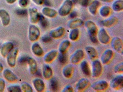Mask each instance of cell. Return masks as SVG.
<instances>
[{"mask_svg": "<svg viewBox=\"0 0 123 92\" xmlns=\"http://www.w3.org/2000/svg\"><path fill=\"white\" fill-rule=\"evenodd\" d=\"M41 35V31L38 27L34 24L29 26L28 29V38L29 41L34 42L39 39Z\"/></svg>", "mask_w": 123, "mask_h": 92, "instance_id": "3957f363", "label": "cell"}, {"mask_svg": "<svg viewBox=\"0 0 123 92\" xmlns=\"http://www.w3.org/2000/svg\"><path fill=\"white\" fill-rule=\"evenodd\" d=\"M57 55V50H51L44 55V60L46 63L49 64L54 60Z\"/></svg>", "mask_w": 123, "mask_h": 92, "instance_id": "7402d4cb", "label": "cell"}, {"mask_svg": "<svg viewBox=\"0 0 123 92\" xmlns=\"http://www.w3.org/2000/svg\"><path fill=\"white\" fill-rule=\"evenodd\" d=\"M103 71V67L101 63L97 60H93L92 64V75L94 78L100 76Z\"/></svg>", "mask_w": 123, "mask_h": 92, "instance_id": "5b68a950", "label": "cell"}, {"mask_svg": "<svg viewBox=\"0 0 123 92\" xmlns=\"http://www.w3.org/2000/svg\"><path fill=\"white\" fill-rule=\"evenodd\" d=\"M29 14L30 22L33 24L37 23L38 22L40 16L37 8L35 7L30 8L29 10Z\"/></svg>", "mask_w": 123, "mask_h": 92, "instance_id": "4fadbf2b", "label": "cell"}, {"mask_svg": "<svg viewBox=\"0 0 123 92\" xmlns=\"http://www.w3.org/2000/svg\"><path fill=\"white\" fill-rule=\"evenodd\" d=\"M73 88L70 85L67 86L62 90L64 92H73Z\"/></svg>", "mask_w": 123, "mask_h": 92, "instance_id": "f6af8a7d", "label": "cell"}, {"mask_svg": "<svg viewBox=\"0 0 123 92\" xmlns=\"http://www.w3.org/2000/svg\"><path fill=\"white\" fill-rule=\"evenodd\" d=\"M100 6V3L98 0H93L89 6L88 10L91 14L93 15L96 14L98 9Z\"/></svg>", "mask_w": 123, "mask_h": 92, "instance_id": "4316f807", "label": "cell"}, {"mask_svg": "<svg viewBox=\"0 0 123 92\" xmlns=\"http://www.w3.org/2000/svg\"><path fill=\"white\" fill-rule=\"evenodd\" d=\"M111 44L112 48L116 52L122 54L123 53V42L119 37H113L111 40Z\"/></svg>", "mask_w": 123, "mask_h": 92, "instance_id": "52a82bcc", "label": "cell"}, {"mask_svg": "<svg viewBox=\"0 0 123 92\" xmlns=\"http://www.w3.org/2000/svg\"><path fill=\"white\" fill-rule=\"evenodd\" d=\"M17 0H6V1L7 3L10 4L14 3Z\"/></svg>", "mask_w": 123, "mask_h": 92, "instance_id": "681fc988", "label": "cell"}, {"mask_svg": "<svg viewBox=\"0 0 123 92\" xmlns=\"http://www.w3.org/2000/svg\"><path fill=\"white\" fill-rule=\"evenodd\" d=\"M59 62L62 64H64L67 61V56L66 53H60L59 56Z\"/></svg>", "mask_w": 123, "mask_h": 92, "instance_id": "f35d334b", "label": "cell"}, {"mask_svg": "<svg viewBox=\"0 0 123 92\" xmlns=\"http://www.w3.org/2000/svg\"><path fill=\"white\" fill-rule=\"evenodd\" d=\"M6 86L5 81L2 78H0V92L5 91Z\"/></svg>", "mask_w": 123, "mask_h": 92, "instance_id": "7bdbcfd3", "label": "cell"}, {"mask_svg": "<svg viewBox=\"0 0 123 92\" xmlns=\"http://www.w3.org/2000/svg\"><path fill=\"white\" fill-rule=\"evenodd\" d=\"M98 0L102 2H105V3H110L113 0Z\"/></svg>", "mask_w": 123, "mask_h": 92, "instance_id": "816d5d0a", "label": "cell"}, {"mask_svg": "<svg viewBox=\"0 0 123 92\" xmlns=\"http://www.w3.org/2000/svg\"><path fill=\"white\" fill-rule=\"evenodd\" d=\"M39 22L41 26L43 29H46L49 26V22L47 19H46L44 16L42 14H40L38 22Z\"/></svg>", "mask_w": 123, "mask_h": 92, "instance_id": "d590c367", "label": "cell"}, {"mask_svg": "<svg viewBox=\"0 0 123 92\" xmlns=\"http://www.w3.org/2000/svg\"><path fill=\"white\" fill-rule=\"evenodd\" d=\"M19 53V50L18 48L14 49L9 53L6 57L7 64L11 68L15 67L16 64L17 58Z\"/></svg>", "mask_w": 123, "mask_h": 92, "instance_id": "277c9868", "label": "cell"}, {"mask_svg": "<svg viewBox=\"0 0 123 92\" xmlns=\"http://www.w3.org/2000/svg\"><path fill=\"white\" fill-rule=\"evenodd\" d=\"M53 70L50 66L45 65L43 67L42 75L46 80H49L52 77L53 75Z\"/></svg>", "mask_w": 123, "mask_h": 92, "instance_id": "484cf974", "label": "cell"}, {"mask_svg": "<svg viewBox=\"0 0 123 92\" xmlns=\"http://www.w3.org/2000/svg\"><path fill=\"white\" fill-rule=\"evenodd\" d=\"M108 86V83L106 80H99L93 83L91 87L94 90L100 91L105 90Z\"/></svg>", "mask_w": 123, "mask_h": 92, "instance_id": "7c38bea8", "label": "cell"}, {"mask_svg": "<svg viewBox=\"0 0 123 92\" xmlns=\"http://www.w3.org/2000/svg\"><path fill=\"white\" fill-rule=\"evenodd\" d=\"M42 11L43 15L49 18H54L57 15V12L55 9L49 7H44Z\"/></svg>", "mask_w": 123, "mask_h": 92, "instance_id": "603a6c76", "label": "cell"}, {"mask_svg": "<svg viewBox=\"0 0 123 92\" xmlns=\"http://www.w3.org/2000/svg\"></svg>", "mask_w": 123, "mask_h": 92, "instance_id": "f5cc1de1", "label": "cell"}, {"mask_svg": "<svg viewBox=\"0 0 123 92\" xmlns=\"http://www.w3.org/2000/svg\"><path fill=\"white\" fill-rule=\"evenodd\" d=\"M14 44L11 42L4 43L0 48V54L4 58H6L8 55L14 49Z\"/></svg>", "mask_w": 123, "mask_h": 92, "instance_id": "8992f818", "label": "cell"}, {"mask_svg": "<svg viewBox=\"0 0 123 92\" xmlns=\"http://www.w3.org/2000/svg\"><path fill=\"white\" fill-rule=\"evenodd\" d=\"M26 63L28 65L30 73L36 75L38 71V64L36 60L33 58L28 57Z\"/></svg>", "mask_w": 123, "mask_h": 92, "instance_id": "5bb4252c", "label": "cell"}, {"mask_svg": "<svg viewBox=\"0 0 123 92\" xmlns=\"http://www.w3.org/2000/svg\"><path fill=\"white\" fill-rule=\"evenodd\" d=\"M31 50L32 53L37 57H42L44 54L43 50L37 42H34L33 44L31 47Z\"/></svg>", "mask_w": 123, "mask_h": 92, "instance_id": "ffe728a7", "label": "cell"}, {"mask_svg": "<svg viewBox=\"0 0 123 92\" xmlns=\"http://www.w3.org/2000/svg\"><path fill=\"white\" fill-rule=\"evenodd\" d=\"M80 67L83 73L87 76H90L91 71L89 64L86 61H83L80 64Z\"/></svg>", "mask_w": 123, "mask_h": 92, "instance_id": "f1b7e54d", "label": "cell"}, {"mask_svg": "<svg viewBox=\"0 0 123 92\" xmlns=\"http://www.w3.org/2000/svg\"><path fill=\"white\" fill-rule=\"evenodd\" d=\"M90 82L87 78L80 79L76 85V89L78 91H82L90 86Z\"/></svg>", "mask_w": 123, "mask_h": 92, "instance_id": "ac0fdd59", "label": "cell"}, {"mask_svg": "<svg viewBox=\"0 0 123 92\" xmlns=\"http://www.w3.org/2000/svg\"><path fill=\"white\" fill-rule=\"evenodd\" d=\"M85 53L81 49L75 51L70 57V62L72 64H76L79 63L84 58Z\"/></svg>", "mask_w": 123, "mask_h": 92, "instance_id": "8fae6325", "label": "cell"}, {"mask_svg": "<svg viewBox=\"0 0 123 92\" xmlns=\"http://www.w3.org/2000/svg\"><path fill=\"white\" fill-rule=\"evenodd\" d=\"M77 13L75 11H73L70 13V17L72 18H74L77 17Z\"/></svg>", "mask_w": 123, "mask_h": 92, "instance_id": "c3c4849f", "label": "cell"}, {"mask_svg": "<svg viewBox=\"0 0 123 92\" xmlns=\"http://www.w3.org/2000/svg\"><path fill=\"white\" fill-rule=\"evenodd\" d=\"M85 50L89 59L93 61L98 58V52L94 47L91 46H88L86 47Z\"/></svg>", "mask_w": 123, "mask_h": 92, "instance_id": "44dd1931", "label": "cell"}, {"mask_svg": "<svg viewBox=\"0 0 123 92\" xmlns=\"http://www.w3.org/2000/svg\"><path fill=\"white\" fill-rule=\"evenodd\" d=\"M29 3V0H18V5L21 8L27 7Z\"/></svg>", "mask_w": 123, "mask_h": 92, "instance_id": "b9f144b4", "label": "cell"}, {"mask_svg": "<svg viewBox=\"0 0 123 92\" xmlns=\"http://www.w3.org/2000/svg\"><path fill=\"white\" fill-rule=\"evenodd\" d=\"M73 3H77L84 7L88 6L92 1L93 0H73Z\"/></svg>", "mask_w": 123, "mask_h": 92, "instance_id": "8d00e7d4", "label": "cell"}, {"mask_svg": "<svg viewBox=\"0 0 123 92\" xmlns=\"http://www.w3.org/2000/svg\"><path fill=\"white\" fill-rule=\"evenodd\" d=\"M16 14L20 16H25L28 14V12L27 10L25 9L24 8H22L21 9H17L16 11Z\"/></svg>", "mask_w": 123, "mask_h": 92, "instance_id": "ab89813d", "label": "cell"}, {"mask_svg": "<svg viewBox=\"0 0 123 92\" xmlns=\"http://www.w3.org/2000/svg\"><path fill=\"white\" fill-rule=\"evenodd\" d=\"M111 13V7L107 6H104L100 8L99 13L102 17H108Z\"/></svg>", "mask_w": 123, "mask_h": 92, "instance_id": "4dcf8cb0", "label": "cell"}, {"mask_svg": "<svg viewBox=\"0 0 123 92\" xmlns=\"http://www.w3.org/2000/svg\"><path fill=\"white\" fill-rule=\"evenodd\" d=\"M74 71L73 66L71 64L66 65L63 68L62 73L65 77L67 78H70L72 77Z\"/></svg>", "mask_w": 123, "mask_h": 92, "instance_id": "83f0119b", "label": "cell"}, {"mask_svg": "<svg viewBox=\"0 0 123 92\" xmlns=\"http://www.w3.org/2000/svg\"><path fill=\"white\" fill-rule=\"evenodd\" d=\"M114 71L117 73H121L123 72V63L121 62L117 65L114 68Z\"/></svg>", "mask_w": 123, "mask_h": 92, "instance_id": "60d3db41", "label": "cell"}, {"mask_svg": "<svg viewBox=\"0 0 123 92\" xmlns=\"http://www.w3.org/2000/svg\"><path fill=\"white\" fill-rule=\"evenodd\" d=\"M27 58H28V57H22L21 58H20V59L19 60V62H20V63L23 64L26 63Z\"/></svg>", "mask_w": 123, "mask_h": 92, "instance_id": "7dc6e473", "label": "cell"}, {"mask_svg": "<svg viewBox=\"0 0 123 92\" xmlns=\"http://www.w3.org/2000/svg\"><path fill=\"white\" fill-rule=\"evenodd\" d=\"M118 21V19L116 17H112L101 21V24L105 27H109L115 25Z\"/></svg>", "mask_w": 123, "mask_h": 92, "instance_id": "cb8c5ba5", "label": "cell"}, {"mask_svg": "<svg viewBox=\"0 0 123 92\" xmlns=\"http://www.w3.org/2000/svg\"><path fill=\"white\" fill-rule=\"evenodd\" d=\"M113 52L111 50H106L102 54L101 58V62L104 64H108L113 58Z\"/></svg>", "mask_w": 123, "mask_h": 92, "instance_id": "2e32d148", "label": "cell"}, {"mask_svg": "<svg viewBox=\"0 0 123 92\" xmlns=\"http://www.w3.org/2000/svg\"><path fill=\"white\" fill-rule=\"evenodd\" d=\"M111 87L114 90L122 88L123 86V76L122 75H117L110 82Z\"/></svg>", "mask_w": 123, "mask_h": 92, "instance_id": "9c48e42d", "label": "cell"}, {"mask_svg": "<svg viewBox=\"0 0 123 92\" xmlns=\"http://www.w3.org/2000/svg\"><path fill=\"white\" fill-rule=\"evenodd\" d=\"M98 34V40L102 44H107L111 41L110 37L103 28L101 29Z\"/></svg>", "mask_w": 123, "mask_h": 92, "instance_id": "ba28073f", "label": "cell"}, {"mask_svg": "<svg viewBox=\"0 0 123 92\" xmlns=\"http://www.w3.org/2000/svg\"><path fill=\"white\" fill-rule=\"evenodd\" d=\"M3 74L4 78L9 82L14 83L18 81V78L17 75L9 69H4L3 71Z\"/></svg>", "mask_w": 123, "mask_h": 92, "instance_id": "30bf717a", "label": "cell"}, {"mask_svg": "<svg viewBox=\"0 0 123 92\" xmlns=\"http://www.w3.org/2000/svg\"><path fill=\"white\" fill-rule=\"evenodd\" d=\"M34 3L38 5L41 6L44 3V0H31Z\"/></svg>", "mask_w": 123, "mask_h": 92, "instance_id": "bcb514c9", "label": "cell"}, {"mask_svg": "<svg viewBox=\"0 0 123 92\" xmlns=\"http://www.w3.org/2000/svg\"><path fill=\"white\" fill-rule=\"evenodd\" d=\"M7 90L9 92H21V88L18 85H13L9 86L7 87Z\"/></svg>", "mask_w": 123, "mask_h": 92, "instance_id": "74e56055", "label": "cell"}, {"mask_svg": "<svg viewBox=\"0 0 123 92\" xmlns=\"http://www.w3.org/2000/svg\"><path fill=\"white\" fill-rule=\"evenodd\" d=\"M0 19L3 26H7L10 23L11 18L10 14L5 9H0Z\"/></svg>", "mask_w": 123, "mask_h": 92, "instance_id": "9a60e30c", "label": "cell"}, {"mask_svg": "<svg viewBox=\"0 0 123 92\" xmlns=\"http://www.w3.org/2000/svg\"><path fill=\"white\" fill-rule=\"evenodd\" d=\"M73 3L72 0H66L63 2L58 10L60 16L64 17L69 14L73 7Z\"/></svg>", "mask_w": 123, "mask_h": 92, "instance_id": "7a4b0ae2", "label": "cell"}, {"mask_svg": "<svg viewBox=\"0 0 123 92\" xmlns=\"http://www.w3.org/2000/svg\"><path fill=\"white\" fill-rule=\"evenodd\" d=\"M4 70V67L2 63L0 62V73L2 72Z\"/></svg>", "mask_w": 123, "mask_h": 92, "instance_id": "f907efd6", "label": "cell"}, {"mask_svg": "<svg viewBox=\"0 0 123 92\" xmlns=\"http://www.w3.org/2000/svg\"><path fill=\"white\" fill-rule=\"evenodd\" d=\"M20 87L22 92H33V91L32 86L28 83H23Z\"/></svg>", "mask_w": 123, "mask_h": 92, "instance_id": "e575fe53", "label": "cell"}, {"mask_svg": "<svg viewBox=\"0 0 123 92\" xmlns=\"http://www.w3.org/2000/svg\"><path fill=\"white\" fill-rule=\"evenodd\" d=\"M112 8L114 11L116 12L123 11V0H116L112 4Z\"/></svg>", "mask_w": 123, "mask_h": 92, "instance_id": "f546056e", "label": "cell"}, {"mask_svg": "<svg viewBox=\"0 0 123 92\" xmlns=\"http://www.w3.org/2000/svg\"><path fill=\"white\" fill-rule=\"evenodd\" d=\"M70 45V42L68 40H65L61 42L59 46L60 53H65Z\"/></svg>", "mask_w": 123, "mask_h": 92, "instance_id": "1f68e13d", "label": "cell"}, {"mask_svg": "<svg viewBox=\"0 0 123 92\" xmlns=\"http://www.w3.org/2000/svg\"><path fill=\"white\" fill-rule=\"evenodd\" d=\"M65 29L62 27H60L56 29L51 30L49 34L52 38L59 39L61 38L64 34Z\"/></svg>", "mask_w": 123, "mask_h": 92, "instance_id": "d6986e66", "label": "cell"}, {"mask_svg": "<svg viewBox=\"0 0 123 92\" xmlns=\"http://www.w3.org/2000/svg\"><path fill=\"white\" fill-rule=\"evenodd\" d=\"M49 87L52 91L56 92L59 90V85L58 80L55 78H51L49 81Z\"/></svg>", "mask_w": 123, "mask_h": 92, "instance_id": "d6a6232c", "label": "cell"}, {"mask_svg": "<svg viewBox=\"0 0 123 92\" xmlns=\"http://www.w3.org/2000/svg\"><path fill=\"white\" fill-rule=\"evenodd\" d=\"M79 34L80 31L78 28L72 29L69 34V38L72 41H76L78 39Z\"/></svg>", "mask_w": 123, "mask_h": 92, "instance_id": "836d02e7", "label": "cell"}, {"mask_svg": "<svg viewBox=\"0 0 123 92\" xmlns=\"http://www.w3.org/2000/svg\"><path fill=\"white\" fill-rule=\"evenodd\" d=\"M34 88L38 92H42L45 89V84L43 80L40 78H36L33 81Z\"/></svg>", "mask_w": 123, "mask_h": 92, "instance_id": "e0dca14e", "label": "cell"}, {"mask_svg": "<svg viewBox=\"0 0 123 92\" xmlns=\"http://www.w3.org/2000/svg\"><path fill=\"white\" fill-rule=\"evenodd\" d=\"M86 27L88 32L89 37L91 41L93 43L98 42V27L95 23L92 21L88 20L85 23Z\"/></svg>", "mask_w": 123, "mask_h": 92, "instance_id": "6da1fadb", "label": "cell"}, {"mask_svg": "<svg viewBox=\"0 0 123 92\" xmlns=\"http://www.w3.org/2000/svg\"><path fill=\"white\" fill-rule=\"evenodd\" d=\"M84 24V22L80 18L74 19L69 22L68 26L70 29H74L78 28L82 26Z\"/></svg>", "mask_w": 123, "mask_h": 92, "instance_id": "d4e9b609", "label": "cell"}, {"mask_svg": "<svg viewBox=\"0 0 123 92\" xmlns=\"http://www.w3.org/2000/svg\"><path fill=\"white\" fill-rule=\"evenodd\" d=\"M42 41L45 43H48L50 42L52 40V37L48 36H44L42 39Z\"/></svg>", "mask_w": 123, "mask_h": 92, "instance_id": "ee69618b", "label": "cell"}]
</instances>
